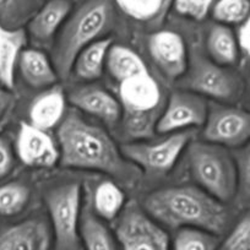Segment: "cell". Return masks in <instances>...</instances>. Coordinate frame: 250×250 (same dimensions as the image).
Wrapping results in <instances>:
<instances>
[{
	"instance_id": "cell-1",
	"label": "cell",
	"mask_w": 250,
	"mask_h": 250,
	"mask_svg": "<svg viewBox=\"0 0 250 250\" xmlns=\"http://www.w3.org/2000/svg\"><path fill=\"white\" fill-rule=\"evenodd\" d=\"M57 136L62 167L93 169L125 179L131 177L130 167L107 131L76 112L64 115Z\"/></svg>"
},
{
	"instance_id": "cell-2",
	"label": "cell",
	"mask_w": 250,
	"mask_h": 250,
	"mask_svg": "<svg viewBox=\"0 0 250 250\" xmlns=\"http://www.w3.org/2000/svg\"><path fill=\"white\" fill-rule=\"evenodd\" d=\"M222 204L201 188L183 185L148 194L143 208L156 222L170 228L194 227L220 234L228 221Z\"/></svg>"
},
{
	"instance_id": "cell-3",
	"label": "cell",
	"mask_w": 250,
	"mask_h": 250,
	"mask_svg": "<svg viewBox=\"0 0 250 250\" xmlns=\"http://www.w3.org/2000/svg\"><path fill=\"white\" fill-rule=\"evenodd\" d=\"M114 0H81L60 30L53 49V65L59 78H69L81 50L113 27Z\"/></svg>"
},
{
	"instance_id": "cell-4",
	"label": "cell",
	"mask_w": 250,
	"mask_h": 250,
	"mask_svg": "<svg viewBox=\"0 0 250 250\" xmlns=\"http://www.w3.org/2000/svg\"><path fill=\"white\" fill-rule=\"evenodd\" d=\"M123 133L129 141H141L156 133V125L165 107V96L158 81L150 73L119 83Z\"/></svg>"
},
{
	"instance_id": "cell-5",
	"label": "cell",
	"mask_w": 250,
	"mask_h": 250,
	"mask_svg": "<svg viewBox=\"0 0 250 250\" xmlns=\"http://www.w3.org/2000/svg\"><path fill=\"white\" fill-rule=\"evenodd\" d=\"M188 162L198 187L218 201L228 203L238 193L237 165L225 146L208 141L190 144Z\"/></svg>"
},
{
	"instance_id": "cell-6",
	"label": "cell",
	"mask_w": 250,
	"mask_h": 250,
	"mask_svg": "<svg viewBox=\"0 0 250 250\" xmlns=\"http://www.w3.org/2000/svg\"><path fill=\"white\" fill-rule=\"evenodd\" d=\"M49 217L58 250H78L79 227L83 210V187L69 183L45 194Z\"/></svg>"
},
{
	"instance_id": "cell-7",
	"label": "cell",
	"mask_w": 250,
	"mask_h": 250,
	"mask_svg": "<svg viewBox=\"0 0 250 250\" xmlns=\"http://www.w3.org/2000/svg\"><path fill=\"white\" fill-rule=\"evenodd\" d=\"M190 140V131H182L153 143L129 141L122 145L120 151L147 174H165L174 167Z\"/></svg>"
},
{
	"instance_id": "cell-8",
	"label": "cell",
	"mask_w": 250,
	"mask_h": 250,
	"mask_svg": "<svg viewBox=\"0 0 250 250\" xmlns=\"http://www.w3.org/2000/svg\"><path fill=\"white\" fill-rule=\"evenodd\" d=\"M115 233L122 250H169L167 233L136 201L124 206Z\"/></svg>"
},
{
	"instance_id": "cell-9",
	"label": "cell",
	"mask_w": 250,
	"mask_h": 250,
	"mask_svg": "<svg viewBox=\"0 0 250 250\" xmlns=\"http://www.w3.org/2000/svg\"><path fill=\"white\" fill-rule=\"evenodd\" d=\"M191 92L217 101L230 102L240 97L243 83L239 76L213 60L195 55L190 71L184 80Z\"/></svg>"
},
{
	"instance_id": "cell-10",
	"label": "cell",
	"mask_w": 250,
	"mask_h": 250,
	"mask_svg": "<svg viewBox=\"0 0 250 250\" xmlns=\"http://www.w3.org/2000/svg\"><path fill=\"white\" fill-rule=\"evenodd\" d=\"M204 138L208 143L238 147L250 141V112L240 108L216 105L208 113Z\"/></svg>"
},
{
	"instance_id": "cell-11",
	"label": "cell",
	"mask_w": 250,
	"mask_h": 250,
	"mask_svg": "<svg viewBox=\"0 0 250 250\" xmlns=\"http://www.w3.org/2000/svg\"><path fill=\"white\" fill-rule=\"evenodd\" d=\"M208 103L194 92H174L165 103L156 125L157 133H173L190 126H201L208 118Z\"/></svg>"
},
{
	"instance_id": "cell-12",
	"label": "cell",
	"mask_w": 250,
	"mask_h": 250,
	"mask_svg": "<svg viewBox=\"0 0 250 250\" xmlns=\"http://www.w3.org/2000/svg\"><path fill=\"white\" fill-rule=\"evenodd\" d=\"M16 150L21 162L28 167L50 168L59 161V150L52 136L31 123H21Z\"/></svg>"
},
{
	"instance_id": "cell-13",
	"label": "cell",
	"mask_w": 250,
	"mask_h": 250,
	"mask_svg": "<svg viewBox=\"0 0 250 250\" xmlns=\"http://www.w3.org/2000/svg\"><path fill=\"white\" fill-rule=\"evenodd\" d=\"M148 50L161 73L169 80L184 75L188 69V54L182 36L173 31H158L148 40Z\"/></svg>"
},
{
	"instance_id": "cell-14",
	"label": "cell",
	"mask_w": 250,
	"mask_h": 250,
	"mask_svg": "<svg viewBox=\"0 0 250 250\" xmlns=\"http://www.w3.org/2000/svg\"><path fill=\"white\" fill-rule=\"evenodd\" d=\"M69 101L76 108L95 115L109 126L122 119L120 102L100 86L86 85L75 88L69 93Z\"/></svg>"
},
{
	"instance_id": "cell-15",
	"label": "cell",
	"mask_w": 250,
	"mask_h": 250,
	"mask_svg": "<svg viewBox=\"0 0 250 250\" xmlns=\"http://www.w3.org/2000/svg\"><path fill=\"white\" fill-rule=\"evenodd\" d=\"M73 10L71 0H48L28 21V35L38 45H48Z\"/></svg>"
},
{
	"instance_id": "cell-16",
	"label": "cell",
	"mask_w": 250,
	"mask_h": 250,
	"mask_svg": "<svg viewBox=\"0 0 250 250\" xmlns=\"http://www.w3.org/2000/svg\"><path fill=\"white\" fill-rule=\"evenodd\" d=\"M50 232L41 220H27L0 232V250H49Z\"/></svg>"
},
{
	"instance_id": "cell-17",
	"label": "cell",
	"mask_w": 250,
	"mask_h": 250,
	"mask_svg": "<svg viewBox=\"0 0 250 250\" xmlns=\"http://www.w3.org/2000/svg\"><path fill=\"white\" fill-rule=\"evenodd\" d=\"M27 42L23 28H9L0 25V85L13 90L15 71L21 53Z\"/></svg>"
},
{
	"instance_id": "cell-18",
	"label": "cell",
	"mask_w": 250,
	"mask_h": 250,
	"mask_svg": "<svg viewBox=\"0 0 250 250\" xmlns=\"http://www.w3.org/2000/svg\"><path fill=\"white\" fill-rule=\"evenodd\" d=\"M66 109V100L60 86H52L47 91L38 95L30 107L31 124L42 129L50 130L60 124Z\"/></svg>"
},
{
	"instance_id": "cell-19",
	"label": "cell",
	"mask_w": 250,
	"mask_h": 250,
	"mask_svg": "<svg viewBox=\"0 0 250 250\" xmlns=\"http://www.w3.org/2000/svg\"><path fill=\"white\" fill-rule=\"evenodd\" d=\"M80 238L86 250H117L114 238L103 220L92 208L91 191H86L79 227Z\"/></svg>"
},
{
	"instance_id": "cell-20",
	"label": "cell",
	"mask_w": 250,
	"mask_h": 250,
	"mask_svg": "<svg viewBox=\"0 0 250 250\" xmlns=\"http://www.w3.org/2000/svg\"><path fill=\"white\" fill-rule=\"evenodd\" d=\"M19 69L22 79L33 88L52 87L58 80L53 62L40 49H25L19 60Z\"/></svg>"
},
{
	"instance_id": "cell-21",
	"label": "cell",
	"mask_w": 250,
	"mask_h": 250,
	"mask_svg": "<svg viewBox=\"0 0 250 250\" xmlns=\"http://www.w3.org/2000/svg\"><path fill=\"white\" fill-rule=\"evenodd\" d=\"M110 47H112V40L103 37L83 48L75 59L73 73L83 81L100 79L107 64V57Z\"/></svg>"
},
{
	"instance_id": "cell-22",
	"label": "cell",
	"mask_w": 250,
	"mask_h": 250,
	"mask_svg": "<svg viewBox=\"0 0 250 250\" xmlns=\"http://www.w3.org/2000/svg\"><path fill=\"white\" fill-rule=\"evenodd\" d=\"M208 50L212 60L222 66L234 65L239 58V42L229 26L216 23L208 35Z\"/></svg>"
},
{
	"instance_id": "cell-23",
	"label": "cell",
	"mask_w": 250,
	"mask_h": 250,
	"mask_svg": "<svg viewBox=\"0 0 250 250\" xmlns=\"http://www.w3.org/2000/svg\"><path fill=\"white\" fill-rule=\"evenodd\" d=\"M105 66L118 83L148 73L144 60L133 49L122 44H112L108 52Z\"/></svg>"
},
{
	"instance_id": "cell-24",
	"label": "cell",
	"mask_w": 250,
	"mask_h": 250,
	"mask_svg": "<svg viewBox=\"0 0 250 250\" xmlns=\"http://www.w3.org/2000/svg\"><path fill=\"white\" fill-rule=\"evenodd\" d=\"M92 208L103 221H112L122 213L125 206L123 190L110 180H103L91 193Z\"/></svg>"
},
{
	"instance_id": "cell-25",
	"label": "cell",
	"mask_w": 250,
	"mask_h": 250,
	"mask_svg": "<svg viewBox=\"0 0 250 250\" xmlns=\"http://www.w3.org/2000/svg\"><path fill=\"white\" fill-rule=\"evenodd\" d=\"M126 16L143 23L160 22L173 0H114Z\"/></svg>"
},
{
	"instance_id": "cell-26",
	"label": "cell",
	"mask_w": 250,
	"mask_h": 250,
	"mask_svg": "<svg viewBox=\"0 0 250 250\" xmlns=\"http://www.w3.org/2000/svg\"><path fill=\"white\" fill-rule=\"evenodd\" d=\"M41 5V0H0V25L22 28Z\"/></svg>"
},
{
	"instance_id": "cell-27",
	"label": "cell",
	"mask_w": 250,
	"mask_h": 250,
	"mask_svg": "<svg viewBox=\"0 0 250 250\" xmlns=\"http://www.w3.org/2000/svg\"><path fill=\"white\" fill-rule=\"evenodd\" d=\"M217 234L201 228H179L173 240V250H218Z\"/></svg>"
},
{
	"instance_id": "cell-28",
	"label": "cell",
	"mask_w": 250,
	"mask_h": 250,
	"mask_svg": "<svg viewBox=\"0 0 250 250\" xmlns=\"http://www.w3.org/2000/svg\"><path fill=\"white\" fill-rule=\"evenodd\" d=\"M30 196V189L23 183L11 182L0 185V217L20 213L27 206Z\"/></svg>"
},
{
	"instance_id": "cell-29",
	"label": "cell",
	"mask_w": 250,
	"mask_h": 250,
	"mask_svg": "<svg viewBox=\"0 0 250 250\" xmlns=\"http://www.w3.org/2000/svg\"><path fill=\"white\" fill-rule=\"evenodd\" d=\"M212 16L218 23L229 26L244 23L250 16V0H217Z\"/></svg>"
},
{
	"instance_id": "cell-30",
	"label": "cell",
	"mask_w": 250,
	"mask_h": 250,
	"mask_svg": "<svg viewBox=\"0 0 250 250\" xmlns=\"http://www.w3.org/2000/svg\"><path fill=\"white\" fill-rule=\"evenodd\" d=\"M218 250H250V212L235 225Z\"/></svg>"
},
{
	"instance_id": "cell-31",
	"label": "cell",
	"mask_w": 250,
	"mask_h": 250,
	"mask_svg": "<svg viewBox=\"0 0 250 250\" xmlns=\"http://www.w3.org/2000/svg\"><path fill=\"white\" fill-rule=\"evenodd\" d=\"M238 172V193L250 200V141L243 145L234 157Z\"/></svg>"
},
{
	"instance_id": "cell-32",
	"label": "cell",
	"mask_w": 250,
	"mask_h": 250,
	"mask_svg": "<svg viewBox=\"0 0 250 250\" xmlns=\"http://www.w3.org/2000/svg\"><path fill=\"white\" fill-rule=\"evenodd\" d=\"M173 3L179 15L201 21L212 10L216 0H173Z\"/></svg>"
},
{
	"instance_id": "cell-33",
	"label": "cell",
	"mask_w": 250,
	"mask_h": 250,
	"mask_svg": "<svg viewBox=\"0 0 250 250\" xmlns=\"http://www.w3.org/2000/svg\"><path fill=\"white\" fill-rule=\"evenodd\" d=\"M14 152L10 143L0 136V179L8 177L14 169Z\"/></svg>"
},
{
	"instance_id": "cell-34",
	"label": "cell",
	"mask_w": 250,
	"mask_h": 250,
	"mask_svg": "<svg viewBox=\"0 0 250 250\" xmlns=\"http://www.w3.org/2000/svg\"><path fill=\"white\" fill-rule=\"evenodd\" d=\"M15 98L14 95L10 92V90L0 86V122L4 119L5 115L9 114V112L13 108Z\"/></svg>"
},
{
	"instance_id": "cell-35",
	"label": "cell",
	"mask_w": 250,
	"mask_h": 250,
	"mask_svg": "<svg viewBox=\"0 0 250 250\" xmlns=\"http://www.w3.org/2000/svg\"><path fill=\"white\" fill-rule=\"evenodd\" d=\"M238 42H239V47L250 58V16L247 19V21L244 23H242Z\"/></svg>"
}]
</instances>
